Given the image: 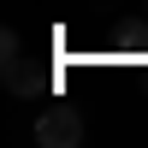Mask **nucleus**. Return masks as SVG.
<instances>
[{"label":"nucleus","instance_id":"f257e3e1","mask_svg":"<svg viewBox=\"0 0 148 148\" xmlns=\"http://www.w3.org/2000/svg\"><path fill=\"white\" fill-rule=\"evenodd\" d=\"M0 83H6L12 95H24V101H30V95H53V77H42V71H36V59L24 53V42L18 36H0Z\"/></svg>","mask_w":148,"mask_h":148},{"label":"nucleus","instance_id":"f03ea898","mask_svg":"<svg viewBox=\"0 0 148 148\" xmlns=\"http://www.w3.org/2000/svg\"><path fill=\"white\" fill-rule=\"evenodd\" d=\"M36 142L42 148H83V113L77 107H47L42 119H36Z\"/></svg>","mask_w":148,"mask_h":148}]
</instances>
